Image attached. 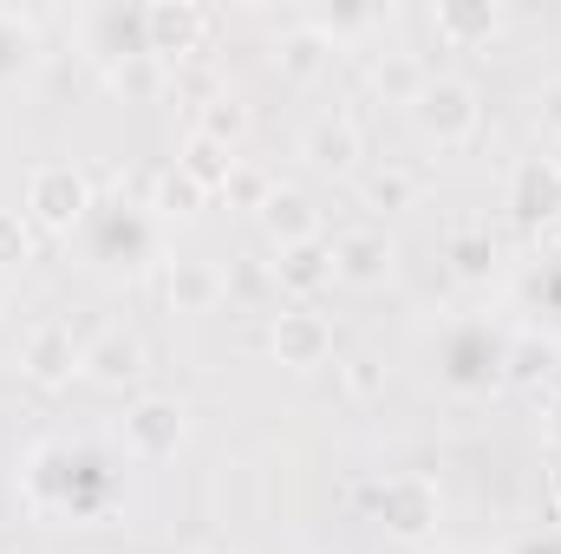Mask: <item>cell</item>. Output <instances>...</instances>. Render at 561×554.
<instances>
[{
	"label": "cell",
	"instance_id": "6da1fadb",
	"mask_svg": "<svg viewBox=\"0 0 561 554\" xmlns=\"http://www.w3.org/2000/svg\"><path fill=\"white\" fill-rule=\"evenodd\" d=\"M419 118H424V125H431L444 143L470 138V131H477V92H470L463 79H424Z\"/></svg>",
	"mask_w": 561,
	"mask_h": 554
},
{
	"label": "cell",
	"instance_id": "7a4b0ae2",
	"mask_svg": "<svg viewBox=\"0 0 561 554\" xmlns=\"http://www.w3.org/2000/svg\"><path fill=\"white\" fill-rule=\"evenodd\" d=\"M33 209H39L46 229H72V222L85 216V183H79V170H66V163L33 170Z\"/></svg>",
	"mask_w": 561,
	"mask_h": 554
},
{
	"label": "cell",
	"instance_id": "3957f363",
	"mask_svg": "<svg viewBox=\"0 0 561 554\" xmlns=\"http://www.w3.org/2000/svg\"><path fill=\"white\" fill-rule=\"evenodd\" d=\"M79 366H85V346H72L66 326H39V333L26 339V372H33L39 385H59V379H72Z\"/></svg>",
	"mask_w": 561,
	"mask_h": 554
},
{
	"label": "cell",
	"instance_id": "277c9868",
	"mask_svg": "<svg viewBox=\"0 0 561 554\" xmlns=\"http://www.w3.org/2000/svg\"><path fill=\"white\" fill-rule=\"evenodd\" d=\"M262 222L280 235V249H300V242H320V216H313V203L300 196V189H275L268 203H262Z\"/></svg>",
	"mask_w": 561,
	"mask_h": 554
},
{
	"label": "cell",
	"instance_id": "5b68a950",
	"mask_svg": "<svg viewBox=\"0 0 561 554\" xmlns=\"http://www.w3.org/2000/svg\"><path fill=\"white\" fill-rule=\"evenodd\" d=\"M327 346H333V333H327L313 313H280L275 320V353L287 366H320Z\"/></svg>",
	"mask_w": 561,
	"mask_h": 554
},
{
	"label": "cell",
	"instance_id": "8992f818",
	"mask_svg": "<svg viewBox=\"0 0 561 554\" xmlns=\"http://www.w3.org/2000/svg\"><path fill=\"white\" fill-rule=\"evenodd\" d=\"M125 430H131V450H138V457H163V450H176V437H183V412L163 405V399H150V405L131 412Z\"/></svg>",
	"mask_w": 561,
	"mask_h": 554
},
{
	"label": "cell",
	"instance_id": "52a82bcc",
	"mask_svg": "<svg viewBox=\"0 0 561 554\" xmlns=\"http://www.w3.org/2000/svg\"><path fill=\"white\" fill-rule=\"evenodd\" d=\"M386 235H373V229H353V235H340L333 242V275L346 280H379L386 275Z\"/></svg>",
	"mask_w": 561,
	"mask_h": 554
},
{
	"label": "cell",
	"instance_id": "ba28073f",
	"mask_svg": "<svg viewBox=\"0 0 561 554\" xmlns=\"http://www.w3.org/2000/svg\"><path fill=\"white\" fill-rule=\"evenodd\" d=\"M138 339H131V333H105V339H92V346H85V372H92V379H105V385H125V379H131V372H138Z\"/></svg>",
	"mask_w": 561,
	"mask_h": 554
},
{
	"label": "cell",
	"instance_id": "9c48e42d",
	"mask_svg": "<svg viewBox=\"0 0 561 554\" xmlns=\"http://www.w3.org/2000/svg\"><path fill=\"white\" fill-rule=\"evenodd\" d=\"M386 522L399 529V535H419L424 522H431V489L424 483H412V476H399V483H386Z\"/></svg>",
	"mask_w": 561,
	"mask_h": 554
},
{
	"label": "cell",
	"instance_id": "30bf717a",
	"mask_svg": "<svg viewBox=\"0 0 561 554\" xmlns=\"http://www.w3.org/2000/svg\"><path fill=\"white\" fill-rule=\"evenodd\" d=\"M307 157H313L320 170H346V163L359 157V131H353L346 118H320V125L307 131Z\"/></svg>",
	"mask_w": 561,
	"mask_h": 554
},
{
	"label": "cell",
	"instance_id": "8fae6325",
	"mask_svg": "<svg viewBox=\"0 0 561 554\" xmlns=\"http://www.w3.org/2000/svg\"><path fill=\"white\" fill-rule=\"evenodd\" d=\"M516 209H529V216H556L561 209V170L556 163H549V170H542V163L523 170V183H516Z\"/></svg>",
	"mask_w": 561,
	"mask_h": 554
},
{
	"label": "cell",
	"instance_id": "7c38bea8",
	"mask_svg": "<svg viewBox=\"0 0 561 554\" xmlns=\"http://www.w3.org/2000/svg\"><path fill=\"white\" fill-rule=\"evenodd\" d=\"M216 293H222V275L209 262H176V275H170V300L176 307H209Z\"/></svg>",
	"mask_w": 561,
	"mask_h": 554
},
{
	"label": "cell",
	"instance_id": "4fadbf2b",
	"mask_svg": "<svg viewBox=\"0 0 561 554\" xmlns=\"http://www.w3.org/2000/svg\"><path fill=\"white\" fill-rule=\"evenodd\" d=\"M287 287H313V280L333 275V249H320V242H300V249H287V262L275 268Z\"/></svg>",
	"mask_w": 561,
	"mask_h": 554
},
{
	"label": "cell",
	"instance_id": "5bb4252c",
	"mask_svg": "<svg viewBox=\"0 0 561 554\" xmlns=\"http://www.w3.org/2000/svg\"><path fill=\"white\" fill-rule=\"evenodd\" d=\"M373 85H379L386 99H412V105H419V92H424V66H419V59H405V53H392V59H379Z\"/></svg>",
	"mask_w": 561,
	"mask_h": 554
},
{
	"label": "cell",
	"instance_id": "9a60e30c",
	"mask_svg": "<svg viewBox=\"0 0 561 554\" xmlns=\"http://www.w3.org/2000/svg\"><path fill=\"white\" fill-rule=\"evenodd\" d=\"M242 125H249V112H242L236 99H216V105L203 112V131H196V138H209V143H216V138H236Z\"/></svg>",
	"mask_w": 561,
	"mask_h": 554
},
{
	"label": "cell",
	"instance_id": "2e32d148",
	"mask_svg": "<svg viewBox=\"0 0 561 554\" xmlns=\"http://www.w3.org/2000/svg\"><path fill=\"white\" fill-rule=\"evenodd\" d=\"M366 196L386 203V209H399V203H412V176H405V170H379V176L366 183Z\"/></svg>",
	"mask_w": 561,
	"mask_h": 554
},
{
	"label": "cell",
	"instance_id": "e0dca14e",
	"mask_svg": "<svg viewBox=\"0 0 561 554\" xmlns=\"http://www.w3.org/2000/svg\"><path fill=\"white\" fill-rule=\"evenodd\" d=\"M437 26H450V33H490V26H496V7H483V13H463V7H444V13H437Z\"/></svg>",
	"mask_w": 561,
	"mask_h": 554
},
{
	"label": "cell",
	"instance_id": "ac0fdd59",
	"mask_svg": "<svg viewBox=\"0 0 561 554\" xmlns=\"http://www.w3.org/2000/svg\"><path fill=\"white\" fill-rule=\"evenodd\" d=\"M13 262H26V229H20V216H0V268H13Z\"/></svg>",
	"mask_w": 561,
	"mask_h": 554
},
{
	"label": "cell",
	"instance_id": "d6986e66",
	"mask_svg": "<svg viewBox=\"0 0 561 554\" xmlns=\"http://www.w3.org/2000/svg\"><path fill=\"white\" fill-rule=\"evenodd\" d=\"M196 196H203V189H196V183L176 170V176H163V196H157V209H176V203H196Z\"/></svg>",
	"mask_w": 561,
	"mask_h": 554
},
{
	"label": "cell",
	"instance_id": "ffe728a7",
	"mask_svg": "<svg viewBox=\"0 0 561 554\" xmlns=\"http://www.w3.org/2000/svg\"><path fill=\"white\" fill-rule=\"evenodd\" d=\"M490 255H496L490 242H457V268H463V275H483V262H490Z\"/></svg>",
	"mask_w": 561,
	"mask_h": 554
},
{
	"label": "cell",
	"instance_id": "44dd1931",
	"mask_svg": "<svg viewBox=\"0 0 561 554\" xmlns=\"http://www.w3.org/2000/svg\"><path fill=\"white\" fill-rule=\"evenodd\" d=\"M313 53H320V39H313V33H300V39L287 46V66H294V72H307V66H313Z\"/></svg>",
	"mask_w": 561,
	"mask_h": 554
},
{
	"label": "cell",
	"instance_id": "7402d4cb",
	"mask_svg": "<svg viewBox=\"0 0 561 554\" xmlns=\"http://www.w3.org/2000/svg\"><path fill=\"white\" fill-rule=\"evenodd\" d=\"M549 437H556V443H561V399H556V424H549Z\"/></svg>",
	"mask_w": 561,
	"mask_h": 554
}]
</instances>
